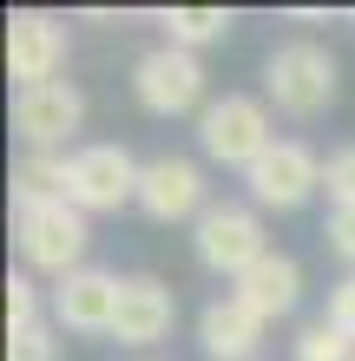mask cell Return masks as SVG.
<instances>
[{
  "instance_id": "cell-13",
  "label": "cell",
  "mask_w": 355,
  "mask_h": 361,
  "mask_svg": "<svg viewBox=\"0 0 355 361\" xmlns=\"http://www.w3.org/2000/svg\"><path fill=\"white\" fill-rule=\"evenodd\" d=\"M198 348L211 361H250L263 348V315L250 302H237V295H217V302L198 315Z\"/></svg>"
},
{
  "instance_id": "cell-17",
  "label": "cell",
  "mask_w": 355,
  "mask_h": 361,
  "mask_svg": "<svg viewBox=\"0 0 355 361\" xmlns=\"http://www.w3.org/2000/svg\"><path fill=\"white\" fill-rule=\"evenodd\" d=\"M289 355H296V361H355V342L336 322H309L296 342H289Z\"/></svg>"
},
{
  "instance_id": "cell-8",
  "label": "cell",
  "mask_w": 355,
  "mask_h": 361,
  "mask_svg": "<svg viewBox=\"0 0 355 361\" xmlns=\"http://www.w3.org/2000/svg\"><path fill=\"white\" fill-rule=\"evenodd\" d=\"M138 210L145 217H158V224H184V217H204V171L191 158H178V152H158V158H145V171H138Z\"/></svg>"
},
{
  "instance_id": "cell-15",
  "label": "cell",
  "mask_w": 355,
  "mask_h": 361,
  "mask_svg": "<svg viewBox=\"0 0 355 361\" xmlns=\"http://www.w3.org/2000/svg\"><path fill=\"white\" fill-rule=\"evenodd\" d=\"M53 204H73V158L27 152L13 164V210H53Z\"/></svg>"
},
{
  "instance_id": "cell-18",
  "label": "cell",
  "mask_w": 355,
  "mask_h": 361,
  "mask_svg": "<svg viewBox=\"0 0 355 361\" xmlns=\"http://www.w3.org/2000/svg\"><path fill=\"white\" fill-rule=\"evenodd\" d=\"M33 322H47V315H40V283L33 276H7V335L33 329Z\"/></svg>"
},
{
  "instance_id": "cell-3",
  "label": "cell",
  "mask_w": 355,
  "mask_h": 361,
  "mask_svg": "<svg viewBox=\"0 0 355 361\" xmlns=\"http://www.w3.org/2000/svg\"><path fill=\"white\" fill-rule=\"evenodd\" d=\"M13 237H20V257H27V269H40V276H59V283H66L73 269H86L92 230H86V210H79V204L20 210Z\"/></svg>"
},
{
  "instance_id": "cell-9",
  "label": "cell",
  "mask_w": 355,
  "mask_h": 361,
  "mask_svg": "<svg viewBox=\"0 0 355 361\" xmlns=\"http://www.w3.org/2000/svg\"><path fill=\"white\" fill-rule=\"evenodd\" d=\"M59 66H66V27H59L53 13L20 7V13L7 20V73L20 79V92L53 86Z\"/></svg>"
},
{
  "instance_id": "cell-5",
  "label": "cell",
  "mask_w": 355,
  "mask_h": 361,
  "mask_svg": "<svg viewBox=\"0 0 355 361\" xmlns=\"http://www.w3.org/2000/svg\"><path fill=\"white\" fill-rule=\"evenodd\" d=\"M132 92L152 118H184L204 105V59L184 47H152L132 66Z\"/></svg>"
},
{
  "instance_id": "cell-16",
  "label": "cell",
  "mask_w": 355,
  "mask_h": 361,
  "mask_svg": "<svg viewBox=\"0 0 355 361\" xmlns=\"http://www.w3.org/2000/svg\"><path fill=\"white\" fill-rule=\"evenodd\" d=\"M158 27H164V47L198 53V47H211V39L231 33V7H164Z\"/></svg>"
},
{
  "instance_id": "cell-21",
  "label": "cell",
  "mask_w": 355,
  "mask_h": 361,
  "mask_svg": "<svg viewBox=\"0 0 355 361\" xmlns=\"http://www.w3.org/2000/svg\"><path fill=\"white\" fill-rule=\"evenodd\" d=\"M323 237H329V250L355 269V204L349 210H329V224H323Z\"/></svg>"
},
{
  "instance_id": "cell-6",
  "label": "cell",
  "mask_w": 355,
  "mask_h": 361,
  "mask_svg": "<svg viewBox=\"0 0 355 361\" xmlns=\"http://www.w3.org/2000/svg\"><path fill=\"white\" fill-rule=\"evenodd\" d=\"M243 184H250V204L257 210H303L323 190V158L309 152V145H296V138H277L243 171Z\"/></svg>"
},
{
  "instance_id": "cell-19",
  "label": "cell",
  "mask_w": 355,
  "mask_h": 361,
  "mask_svg": "<svg viewBox=\"0 0 355 361\" xmlns=\"http://www.w3.org/2000/svg\"><path fill=\"white\" fill-rule=\"evenodd\" d=\"M323 190H329V210H349V204H355V145L329 152V164H323Z\"/></svg>"
},
{
  "instance_id": "cell-14",
  "label": "cell",
  "mask_w": 355,
  "mask_h": 361,
  "mask_svg": "<svg viewBox=\"0 0 355 361\" xmlns=\"http://www.w3.org/2000/svg\"><path fill=\"white\" fill-rule=\"evenodd\" d=\"M237 302H250L263 315V322H277V315H289L303 302V269H296V257H283V250H270V257L250 269V276H237Z\"/></svg>"
},
{
  "instance_id": "cell-22",
  "label": "cell",
  "mask_w": 355,
  "mask_h": 361,
  "mask_svg": "<svg viewBox=\"0 0 355 361\" xmlns=\"http://www.w3.org/2000/svg\"><path fill=\"white\" fill-rule=\"evenodd\" d=\"M323 322H336V329L349 335V342H355V269L342 276L336 289H329V315H323Z\"/></svg>"
},
{
  "instance_id": "cell-12",
  "label": "cell",
  "mask_w": 355,
  "mask_h": 361,
  "mask_svg": "<svg viewBox=\"0 0 355 361\" xmlns=\"http://www.w3.org/2000/svg\"><path fill=\"white\" fill-rule=\"evenodd\" d=\"M172 322H178V295L164 289L158 276H125V289H119V322H112L119 348H152V342L172 335Z\"/></svg>"
},
{
  "instance_id": "cell-20",
  "label": "cell",
  "mask_w": 355,
  "mask_h": 361,
  "mask_svg": "<svg viewBox=\"0 0 355 361\" xmlns=\"http://www.w3.org/2000/svg\"><path fill=\"white\" fill-rule=\"evenodd\" d=\"M59 342H53V322H33V329H20L7 335V361H53Z\"/></svg>"
},
{
  "instance_id": "cell-11",
  "label": "cell",
  "mask_w": 355,
  "mask_h": 361,
  "mask_svg": "<svg viewBox=\"0 0 355 361\" xmlns=\"http://www.w3.org/2000/svg\"><path fill=\"white\" fill-rule=\"evenodd\" d=\"M79 118H86V99H79V86H66V79L33 86V92H13V132L27 138L33 152L66 145V138L79 132Z\"/></svg>"
},
{
  "instance_id": "cell-10",
  "label": "cell",
  "mask_w": 355,
  "mask_h": 361,
  "mask_svg": "<svg viewBox=\"0 0 355 361\" xmlns=\"http://www.w3.org/2000/svg\"><path fill=\"white\" fill-rule=\"evenodd\" d=\"M119 289H125V276L73 269L66 283H53V295H47L53 329H73V335H112V322H119Z\"/></svg>"
},
{
  "instance_id": "cell-4",
  "label": "cell",
  "mask_w": 355,
  "mask_h": 361,
  "mask_svg": "<svg viewBox=\"0 0 355 361\" xmlns=\"http://www.w3.org/2000/svg\"><path fill=\"white\" fill-rule=\"evenodd\" d=\"M191 250H198V263L211 269V276H250L263 257H270V243H263V224H257V210L250 204H211L198 217L191 230Z\"/></svg>"
},
{
  "instance_id": "cell-1",
  "label": "cell",
  "mask_w": 355,
  "mask_h": 361,
  "mask_svg": "<svg viewBox=\"0 0 355 361\" xmlns=\"http://www.w3.org/2000/svg\"><path fill=\"white\" fill-rule=\"evenodd\" d=\"M198 145H204L211 164H224V171H250V164L277 145V132H270V105L243 99V92H224L217 105L198 112Z\"/></svg>"
},
{
  "instance_id": "cell-2",
  "label": "cell",
  "mask_w": 355,
  "mask_h": 361,
  "mask_svg": "<svg viewBox=\"0 0 355 361\" xmlns=\"http://www.w3.org/2000/svg\"><path fill=\"white\" fill-rule=\"evenodd\" d=\"M263 99L277 105V112H289V118L329 112V99H336V59H329L316 39H289L263 66Z\"/></svg>"
},
{
  "instance_id": "cell-7",
  "label": "cell",
  "mask_w": 355,
  "mask_h": 361,
  "mask_svg": "<svg viewBox=\"0 0 355 361\" xmlns=\"http://www.w3.org/2000/svg\"><path fill=\"white\" fill-rule=\"evenodd\" d=\"M138 171L145 164L125 152V145H79L73 152V204L86 210H125L138 204Z\"/></svg>"
}]
</instances>
